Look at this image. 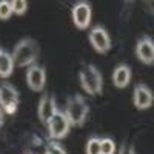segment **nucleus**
<instances>
[{"instance_id": "nucleus-12", "label": "nucleus", "mask_w": 154, "mask_h": 154, "mask_svg": "<svg viewBox=\"0 0 154 154\" xmlns=\"http://www.w3.org/2000/svg\"><path fill=\"white\" fill-rule=\"evenodd\" d=\"M131 80V68L125 65V63H120V65H117L114 68L112 71V83L116 88L119 89H123L128 86V83H130Z\"/></svg>"}, {"instance_id": "nucleus-16", "label": "nucleus", "mask_w": 154, "mask_h": 154, "mask_svg": "<svg viewBox=\"0 0 154 154\" xmlns=\"http://www.w3.org/2000/svg\"><path fill=\"white\" fill-rule=\"evenodd\" d=\"M100 154H116V143L111 137L100 139Z\"/></svg>"}, {"instance_id": "nucleus-23", "label": "nucleus", "mask_w": 154, "mask_h": 154, "mask_svg": "<svg viewBox=\"0 0 154 154\" xmlns=\"http://www.w3.org/2000/svg\"><path fill=\"white\" fill-rule=\"evenodd\" d=\"M26 154H29V152H26Z\"/></svg>"}, {"instance_id": "nucleus-18", "label": "nucleus", "mask_w": 154, "mask_h": 154, "mask_svg": "<svg viewBox=\"0 0 154 154\" xmlns=\"http://www.w3.org/2000/svg\"><path fill=\"white\" fill-rule=\"evenodd\" d=\"M12 14L23 16L28 9V2L26 0H12Z\"/></svg>"}, {"instance_id": "nucleus-3", "label": "nucleus", "mask_w": 154, "mask_h": 154, "mask_svg": "<svg viewBox=\"0 0 154 154\" xmlns=\"http://www.w3.org/2000/svg\"><path fill=\"white\" fill-rule=\"evenodd\" d=\"M79 79H80L82 88L88 94H91V96L102 94V89H103V80H102L100 71L94 65L83 66L80 69V72H79Z\"/></svg>"}, {"instance_id": "nucleus-17", "label": "nucleus", "mask_w": 154, "mask_h": 154, "mask_svg": "<svg viewBox=\"0 0 154 154\" xmlns=\"http://www.w3.org/2000/svg\"><path fill=\"white\" fill-rule=\"evenodd\" d=\"M12 16V3L8 0H0V20H8Z\"/></svg>"}, {"instance_id": "nucleus-19", "label": "nucleus", "mask_w": 154, "mask_h": 154, "mask_svg": "<svg viewBox=\"0 0 154 154\" xmlns=\"http://www.w3.org/2000/svg\"><path fill=\"white\" fill-rule=\"evenodd\" d=\"M46 154H66V151L62 148V145L59 142L53 140V142H48V145H46Z\"/></svg>"}, {"instance_id": "nucleus-8", "label": "nucleus", "mask_w": 154, "mask_h": 154, "mask_svg": "<svg viewBox=\"0 0 154 154\" xmlns=\"http://www.w3.org/2000/svg\"><path fill=\"white\" fill-rule=\"evenodd\" d=\"M136 56L142 63H145V65H152V62H154V43H152L151 37L142 35L137 40Z\"/></svg>"}, {"instance_id": "nucleus-14", "label": "nucleus", "mask_w": 154, "mask_h": 154, "mask_svg": "<svg viewBox=\"0 0 154 154\" xmlns=\"http://www.w3.org/2000/svg\"><path fill=\"white\" fill-rule=\"evenodd\" d=\"M46 145L48 142H43L42 137L34 136L31 140V145H29V154H46Z\"/></svg>"}, {"instance_id": "nucleus-6", "label": "nucleus", "mask_w": 154, "mask_h": 154, "mask_svg": "<svg viewBox=\"0 0 154 154\" xmlns=\"http://www.w3.org/2000/svg\"><path fill=\"white\" fill-rule=\"evenodd\" d=\"M88 38H89V43L93 45V48L100 54H105L109 51L111 48V37L108 34V31L100 26V25H96V26L91 28L88 34Z\"/></svg>"}, {"instance_id": "nucleus-7", "label": "nucleus", "mask_w": 154, "mask_h": 154, "mask_svg": "<svg viewBox=\"0 0 154 154\" xmlns=\"http://www.w3.org/2000/svg\"><path fill=\"white\" fill-rule=\"evenodd\" d=\"M72 22L75 25V28L79 29H86L89 26V23H91V5H89L88 2H83V0H80V2L74 3L72 6Z\"/></svg>"}, {"instance_id": "nucleus-15", "label": "nucleus", "mask_w": 154, "mask_h": 154, "mask_svg": "<svg viewBox=\"0 0 154 154\" xmlns=\"http://www.w3.org/2000/svg\"><path fill=\"white\" fill-rule=\"evenodd\" d=\"M85 151L86 154H100V139L96 136H91L86 140Z\"/></svg>"}, {"instance_id": "nucleus-22", "label": "nucleus", "mask_w": 154, "mask_h": 154, "mask_svg": "<svg viewBox=\"0 0 154 154\" xmlns=\"http://www.w3.org/2000/svg\"><path fill=\"white\" fill-rule=\"evenodd\" d=\"M2 51H3V49H2V48H0V54H2Z\"/></svg>"}, {"instance_id": "nucleus-2", "label": "nucleus", "mask_w": 154, "mask_h": 154, "mask_svg": "<svg viewBox=\"0 0 154 154\" xmlns=\"http://www.w3.org/2000/svg\"><path fill=\"white\" fill-rule=\"evenodd\" d=\"M63 112H65V116L68 117L69 125H72V126H82L86 122L88 112H89V106L86 103V100L83 99V96L75 94V96L68 99L66 109Z\"/></svg>"}, {"instance_id": "nucleus-13", "label": "nucleus", "mask_w": 154, "mask_h": 154, "mask_svg": "<svg viewBox=\"0 0 154 154\" xmlns=\"http://www.w3.org/2000/svg\"><path fill=\"white\" fill-rule=\"evenodd\" d=\"M14 60H12V56L6 51H2V54H0V77H9L14 71Z\"/></svg>"}, {"instance_id": "nucleus-9", "label": "nucleus", "mask_w": 154, "mask_h": 154, "mask_svg": "<svg viewBox=\"0 0 154 154\" xmlns=\"http://www.w3.org/2000/svg\"><path fill=\"white\" fill-rule=\"evenodd\" d=\"M45 82H46V72L43 66H38L34 63L26 69V83L32 91L40 93L45 88Z\"/></svg>"}, {"instance_id": "nucleus-20", "label": "nucleus", "mask_w": 154, "mask_h": 154, "mask_svg": "<svg viewBox=\"0 0 154 154\" xmlns=\"http://www.w3.org/2000/svg\"><path fill=\"white\" fill-rule=\"evenodd\" d=\"M119 154H136V149L128 143H122L119 148Z\"/></svg>"}, {"instance_id": "nucleus-5", "label": "nucleus", "mask_w": 154, "mask_h": 154, "mask_svg": "<svg viewBox=\"0 0 154 154\" xmlns=\"http://www.w3.org/2000/svg\"><path fill=\"white\" fill-rule=\"evenodd\" d=\"M0 106L6 114H14L19 106V91L9 82L0 83Z\"/></svg>"}, {"instance_id": "nucleus-21", "label": "nucleus", "mask_w": 154, "mask_h": 154, "mask_svg": "<svg viewBox=\"0 0 154 154\" xmlns=\"http://www.w3.org/2000/svg\"><path fill=\"white\" fill-rule=\"evenodd\" d=\"M3 125V112H2V106H0V126Z\"/></svg>"}, {"instance_id": "nucleus-11", "label": "nucleus", "mask_w": 154, "mask_h": 154, "mask_svg": "<svg viewBox=\"0 0 154 154\" xmlns=\"http://www.w3.org/2000/svg\"><path fill=\"white\" fill-rule=\"evenodd\" d=\"M133 102H134V106L137 109H148L152 105V93H151V89L146 85H143V83H137L136 88H134Z\"/></svg>"}, {"instance_id": "nucleus-1", "label": "nucleus", "mask_w": 154, "mask_h": 154, "mask_svg": "<svg viewBox=\"0 0 154 154\" xmlns=\"http://www.w3.org/2000/svg\"><path fill=\"white\" fill-rule=\"evenodd\" d=\"M38 53H40V48H38L34 38H23L16 45L11 56H12V60H14V65L31 66L38 59Z\"/></svg>"}, {"instance_id": "nucleus-4", "label": "nucleus", "mask_w": 154, "mask_h": 154, "mask_svg": "<svg viewBox=\"0 0 154 154\" xmlns=\"http://www.w3.org/2000/svg\"><path fill=\"white\" fill-rule=\"evenodd\" d=\"M46 128H48V134L53 140H60L63 137H66L68 133H69V120L65 116L63 111H57L53 117L49 119V122L46 123Z\"/></svg>"}, {"instance_id": "nucleus-10", "label": "nucleus", "mask_w": 154, "mask_h": 154, "mask_svg": "<svg viewBox=\"0 0 154 154\" xmlns=\"http://www.w3.org/2000/svg\"><path fill=\"white\" fill-rule=\"evenodd\" d=\"M59 111L57 103H56V99L54 96H49V94H43L40 102H38V106H37V114H38V119H40L42 123H48L49 119Z\"/></svg>"}]
</instances>
